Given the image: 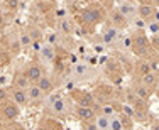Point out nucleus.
Instances as JSON below:
<instances>
[{"label":"nucleus","instance_id":"35","mask_svg":"<svg viewBox=\"0 0 159 130\" xmlns=\"http://www.w3.org/2000/svg\"><path fill=\"white\" fill-rule=\"evenodd\" d=\"M46 43H49V44H58L59 43V36L56 32H49L48 36H46Z\"/></svg>","mask_w":159,"mask_h":130},{"label":"nucleus","instance_id":"25","mask_svg":"<svg viewBox=\"0 0 159 130\" xmlns=\"http://www.w3.org/2000/svg\"><path fill=\"white\" fill-rule=\"evenodd\" d=\"M95 123H97L98 130H110V117L103 115V113H97Z\"/></svg>","mask_w":159,"mask_h":130},{"label":"nucleus","instance_id":"24","mask_svg":"<svg viewBox=\"0 0 159 130\" xmlns=\"http://www.w3.org/2000/svg\"><path fill=\"white\" fill-rule=\"evenodd\" d=\"M19 36V43H20V47L22 49H29V47H32V37H31V34H29V30L27 29H22L20 32L17 34Z\"/></svg>","mask_w":159,"mask_h":130},{"label":"nucleus","instance_id":"34","mask_svg":"<svg viewBox=\"0 0 159 130\" xmlns=\"http://www.w3.org/2000/svg\"><path fill=\"white\" fill-rule=\"evenodd\" d=\"M146 29L152 34H159V22H156L154 19H151V20L146 22Z\"/></svg>","mask_w":159,"mask_h":130},{"label":"nucleus","instance_id":"2","mask_svg":"<svg viewBox=\"0 0 159 130\" xmlns=\"http://www.w3.org/2000/svg\"><path fill=\"white\" fill-rule=\"evenodd\" d=\"M71 78L76 83H86L90 79L97 78V69L95 66H90L88 63H76L73 68H71Z\"/></svg>","mask_w":159,"mask_h":130},{"label":"nucleus","instance_id":"40","mask_svg":"<svg viewBox=\"0 0 159 130\" xmlns=\"http://www.w3.org/2000/svg\"><path fill=\"white\" fill-rule=\"evenodd\" d=\"M5 25H7V17H5V14L0 10V30L5 29Z\"/></svg>","mask_w":159,"mask_h":130},{"label":"nucleus","instance_id":"13","mask_svg":"<svg viewBox=\"0 0 159 130\" xmlns=\"http://www.w3.org/2000/svg\"><path fill=\"white\" fill-rule=\"evenodd\" d=\"M27 96H29L31 105H39V103L44 101L46 93H44V91L41 90V88L37 86L36 83H31V85H29V88H27Z\"/></svg>","mask_w":159,"mask_h":130},{"label":"nucleus","instance_id":"48","mask_svg":"<svg viewBox=\"0 0 159 130\" xmlns=\"http://www.w3.org/2000/svg\"><path fill=\"white\" fill-rule=\"evenodd\" d=\"M103 2H105V0H103Z\"/></svg>","mask_w":159,"mask_h":130},{"label":"nucleus","instance_id":"46","mask_svg":"<svg viewBox=\"0 0 159 130\" xmlns=\"http://www.w3.org/2000/svg\"><path fill=\"white\" fill-rule=\"evenodd\" d=\"M157 98H159V88H157Z\"/></svg>","mask_w":159,"mask_h":130},{"label":"nucleus","instance_id":"14","mask_svg":"<svg viewBox=\"0 0 159 130\" xmlns=\"http://www.w3.org/2000/svg\"><path fill=\"white\" fill-rule=\"evenodd\" d=\"M156 10H157L156 5H152L151 2H147V3H139V7L135 9V14H137V17H141L142 20L147 22V20H151V19L154 17Z\"/></svg>","mask_w":159,"mask_h":130},{"label":"nucleus","instance_id":"23","mask_svg":"<svg viewBox=\"0 0 159 130\" xmlns=\"http://www.w3.org/2000/svg\"><path fill=\"white\" fill-rule=\"evenodd\" d=\"M134 71L139 74V78H141L142 74H146V73L151 71V64H149V58H139L135 61V66H134Z\"/></svg>","mask_w":159,"mask_h":130},{"label":"nucleus","instance_id":"29","mask_svg":"<svg viewBox=\"0 0 159 130\" xmlns=\"http://www.w3.org/2000/svg\"><path fill=\"white\" fill-rule=\"evenodd\" d=\"M100 113H103V115H107V117H112V115H115V113H117V108L112 105V103L105 101L103 105L100 106Z\"/></svg>","mask_w":159,"mask_h":130},{"label":"nucleus","instance_id":"22","mask_svg":"<svg viewBox=\"0 0 159 130\" xmlns=\"http://www.w3.org/2000/svg\"><path fill=\"white\" fill-rule=\"evenodd\" d=\"M132 91H134L139 98H142V100H146V101H149L151 95H152V91H151L146 85H142L141 79H139L137 83H134V85H132Z\"/></svg>","mask_w":159,"mask_h":130},{"label":"nucleus","instance_id":"31","mask_svg":"<svg viewBox=\"0 0 159 130\" xmlns=\"http://www.w3.org/2000/svg\"><path fill=\"white\" fill-rule=\"evenodd\" d=\"M132 43H134V36H124L122 39H120V47L130 51V49H132Z\"/></svg>","mask_w":159,"mask_h":130},{"label":"nucleus","instance_id":"1","mask_svg":"<svg viewBox=\"0 0 159 130\" xmlns=\"http://www.w3.org/2000/svg\"><path fill=\"white\" fill-rule=\"evenodd\" d=\"M103 17H105V12L103 9H100L98 5H88L85 9H81L76 15L78 22L85 27H95V25L102 24L103 22Z\"/></svg>","mask_w":159,"mask_h":130},{"label":"nucleus","instance_id":"43","mask_svg":"<svg viewBox=\"0 0 159 130\" xmlns=\"http://www.w3.org/2000/svg\"><path fill=\"white\" fill-rule=\"evenodd\" d=\"M3 123H5V122H3L2 118H0V130H5V125H3Z\"/></svg>","mask_w":159,"mask_h":130},{"label":"nucleus","instance_id":"44","mask_svg":"<svg viewBox=\"0 0 159 130\" xmlns=\"http://www.w3.org/2000/svg\"><path fill=\"white\" fill-rule=\"evenodd\" d=\"M151 3H152V5H156V7H159V0H151Z\"/></svg>","mask_w":159,"mask_h":130},{"label":"nucleus","instance_id":"45","mask_svg":"<svg viewBox=\"0 0 159 130\" xmlns=\"http://www.w3.org/2000/svg\"><path fill=\"white\" fill-rule=\"evenodd\" d=\"M137 3H147V2H151V0H135Z\"/></svg>","mask_w":159,"mask_h":130},{"label":"nucleus","instance_id":"36","mask_svg":"<svg viewBox=\"0 0 159 130\" xmlns=\"http://www.w3.org/2000/svg\"><path fill=\"white\" fill-rule=\"evenodd\" d=\"M7 100H10L9 88H0V103H3V101H7Z\"/></svg>","mask_w":159,"mask_h":130},{"label":"nucleus","instance_id":"3","mask_svg":"<svg viewBox=\"0 0 159 130\" xmlns=\"http://www.w3.org/2000/svg\"><path fill=\"white\" fill-rule=\"evenodd\" d=\"M151 49H152V47H151V39H149V37H147L142 30L135 32L130 51L134 52L135 56H139V58H149V56H151Z\"/></svg>","mask_w":159,"mask_h":130},{"label":"nucleus","instance_id":"16","mask_svg":"<svg viewBox=\"0 0 159 130\" xmlns=\"http://www.w3.org/2000/svg\"><path fill=\"white\" fill-rule=\"evenodd\" d=\"M141 83H142V85H146L151 91H156L159 88V76L156 74V73L149 71V73H146V74L141 76Z\"/></svg>","mask_w":159,"mask_h":130},{"label":"nucleus","instance_id":"18","mask_svg":"<svg viewBox=\"0 0 159 130\" xmlns=\"http://www.w3.org/2000/svg\"><path fill=\"white\" fill-rule=\"evenodd\" d=\"M29 85H31V81H29V78L25 76L24 69L20 71H16L12 76V86H17V88H22V90H27Z\"/></svg>","mask_w":159,"mask_h":130},{"label":"nucleus","instance_id":"8","mask_svg":"<svg viewBox=\"0 0 159 130\" xmlns=\"http://www.w3.org/2000/svg\"><path fill=\"white\" fill-rule=\"evenodd\" d=\"M39 61L41 63H46V64H51L54 63L56 58H58V54H56V46L54 44H49V43H43L39 51Z\"/></svg>","mask_w":159,"mask_h":130},{"label":"nucleus","instance_id":"10","mask_svg":"<svg viewBox=\"0 0 159 130\" xmlns=\"http://www.w3.org/2000/svg\"><path fill=\"white\" fill-rule=\"evenodd\" d=\"M9 91H10V100L16 101L20 108H25V106L31 105L27 96V90H22V88H17V86H9Z\"/></svg>","mask_w":159,"mask_h":130},{"label":"nucleus","instance_id":"37","mask_svg":"<svg viewBox=\"0 0 159 130\" xmlns=\"http://www.w3.org/2000/svg\"><path fill=\"white\" fill-rule=\"evenodd\" d=\"M151 47L156 52H159V34H152V37H151Z\"/></svg>","mask_w":159,"mask_h":130},{"label":"nucleus","instance_id":"39","mask_svg":"<svg viewBox=\"0 0 159 130\" xmlns=\"http://www.w3.org/2000/svg\"><path fill=\"white\" fill-rule=\"evenodd\" d=\"M132 24L135 25L139 30H142V29H146V20H142L141 17H137V19H132Z\"/></svg>","mask_w":159,"mask_h":130},{"label":"nucleus","instance_id":"19","mask_svg":"<svg viewBox=\"0 0 159 130\" xmlns=\"http://www.w3.org/2000/svg\"><path fill=\"white\" fill-rule=\"evenodd\" d=\"M5 41H7V49H9V54L10 56H17L19 52L22 51V47H20V43H19V36H14V34H9V36L5 37Z\"/></svg>","mask_w":159,"mask_h":130},{"label":"nucleus","instance_id":"4","mask_svg":"<svg viewBox=\"0 0 159 130\" xmlns=\"http://www.w3.org/2000/svg\"><path fill=\"white\" fill-rule=\"evenodd\" d=\"M20 106L17 105L16 101L7 100L3 103H0V118L3 122H16L20 117Z\"/></svg>","mask_w":159,"mask_h":130},{"label":"nucleus","instance_id":"32","mask_svg":"<svg viewBox=\"0 0 159 130\" xmlns=\"http://www.w3.org/2000/svg\"><path fill=\"white\" fill-rule=\"evenodd\" d=\"M9 86H12V76L2 73L0 74V88H9Z\"/></svg>","mask_w":159,"mask_h":130},{"label":"nucleus","instance_id":"12","mask_svg":"<svg viewBox=\"0 0 159 130\" xmlns=\"http://www.w3.org/2000/svg\"><path fill=\"white\" fill-rule=\"evenodd\" d=\"M108 19H110V24L113 25V27H117L119 30L125 29L129 25V19L120 12L119 9H110L108 10Z\"/></svg>","mask_w":159,"mask_h":130},{"label":"nucleus","instance_id":"21","mask_svg":"<svg viewBox=\"0 0 159 130\" xmlns=\"http://www.w3.org/2000/svg\"><path fill=\"white\" fill-rule=\"evenodd\" d=\"M37 130H63L61 123L58 122V118H52V117H48L37 125Z\"/></svg>","mask_w":159,"mask_h":130},{"label":"nucleus","instance_id":"41","mask_svg":"<svg viewBox=\"0 0 159 130\" xmlns=\"http://www.w3.org/2000/svg\"><path fill=\"white\" fill-rule=\"evenodd\" d=\"M151 130H159V122H156V123H152V127H151Z\"/></svg>","mask_w":159,"mask_h":130},{"label":"nucleus","instance_id":"38","mask_svg":"<svg viewBox=\"0 0 159 130\" xmlns=\"http://www.w3.org/2000/svg\"><path fill=\"white\" fill-rule=\"evenodd\" d=\"M81 130H98V127H97L95 120H93V122H83V123H81Z\"/></svg>","mask_w":159,"mask_h":130},{"label":"nucleus","instance_id":"42","mask_svg":"<svg viewBox=\"0 0 159 130\" xmlns=\"http://www.w3.org/2000/svg\"><path fill=\"white\" fill-rule=\"evenodd\" d=\"M154 20H156V22H159V10H156V14H154Z\"/></svg>","mask_w":159,"mask_h":130},{"label":"nucleus","instance_id":"28","mask_svg":"<svg viewBox=\"0 0 159 130\" xmlns=\"http://www.w3.org/2000/svg\"><path fill=\"white\" fill-rule=\"evenodd\" d=\"M110 130H125L122 118H120V113H115V115L110 117Z\"/></svg>","mask_w":159,"mask_h":130},{"label":"nucleus","instance_id":"20","mask_svg":"<svg viewBox=\"0 0 159 130\" xmlns=\"http://www.w3.org/2000/svg\"><path fill=\"white\" fill-rule=\"evenodd\" d=\"M58 27H59V32H61L63 36H71V34L76 32V25L73 24V20H71V19H66V17L59 19Z\"/></svg>","mask_w":159,"mask_h":130},{"label":"nucleus","instance_id":"30","mask_svg":"<svg viewBox=\"0 0 159 130\" xmlns=\"http://www.w3.org/2000/svg\"><path fill=\"white\" fill-rule=\"evenodd\" d=\"M149 64H151V71L156 73L159 76V56L157 54H151L149 56Z\"/></svg>","mask_w":159,"mask_h":130},{"label":"nucleus","instance_id":"6","mask_svg":"<svg viewBox=\"0 0 159 130\" xmlns=\"http://www.w3.org/2000/svg\"><path fill=\"white\" fill-rule=\"evenodd\" d=\"M70 96L76 105H83V106H95L98 103L93 93L85 91V90H78V88H75V90L70 91Z\"/></svg>","mask_w":159,"mask_h":130},{"label":"nucleus","instance_id":"5","mask_svg":"<svg viewBox=\"0 0 159 130\" xmlns=\"http://www.w3.org/2000/svg\"><path fill=\"white\" fill-rule=\"evenodd\" d=\"M44 113H46L48 117H52V118L64 117L68 113V101H66V98L61 96V98H58V100L48 103L46 108H44Z\"/></svg>","mask_w":159,"mask_h":130},{"label":"nucleus","instance_id":"7","mask_svg":"<svg viewBox=\"0 0 159 130\" xmlns=\"http://www.w3.org/2000/svg\"><path fill=\"white\" fill-rule=\"evenodd\" d=\"M24 73H25V76L29 78V81H31V83H37V81H39V78L44 74V64L41 63L39 59L29 61V63L24 66Z\"/></svg>","mask_w":159,"mask_h":130},{"label":"nucleus","instance_id":"26","mask_svg":"<svg viewBox=\"0 0 159 130\" xmlns=\"http://www.w3.org/2000/svg\"><path fill=\"white\" fill-rule=\"evenodd\" d=\"M20 9V0H3V10L7 14H16Z\"/></svg>","mask_w":159,"mask_h":130},{"label":"nucleus","instance_id":"27","mask_svg":"<svg viewBox=\"0 0 159 130\" xmlns=\"http://www.w3.org/2000/svg\"><path fill=\"white\" fill-rule=\"evenodd\" d=\"M27 30H29V34H31L34 43H43V41H44L43 30H41L39 27H36V25H27Z\"/></svg>","mask_w":159,"mask_h":130},{"label":"nucleus","instance_id":"47","mask_svg":"<svg viewBox=\"0 0 159 130\" xmlns=\"http://www.w3.org/2000/svg\"><path fill=\"white\" fill-rule=\"evenodd\" d=\"M2 64H3V61H0V66H2Z\"/></svg>","mask_w":159,"mask_h":130},{"label":"nucleus","instance_id":"11","mask_svg":"<svg viewBox=\"0 0 159 130\" xmlns=\"http://www.w3.org/2000/svg\"><path fill=\"white\" fill-rule=\"evenodd\" d=\"M75 117L78 118L80 122H93L97 117V112L93 106H83V105H76L73 110Z\"/></svg>","mask_w":159,"mask_h":130},{"label":"nucleus","instance_id":"9","mask_svg":"<svg viewBox=\"0 0 159 130\" xmlns=\"http://www.w3.org/2000/svg\"><path fill=\"white\" fill-rule=\"evenodd\" d=\"M120 39H122V36H120V30L117 27H113V25H107V27L103 29V34H102V41H103L105 46H115L119 44L120 46Z\"/></svg>","mask_w":159,"mask_h":130},{"label":"nucleus","instance_id":"15","mask_svg":"<svg viewBox=\"0 0 159 130\" xmlns=\"http://www.w3.org/2000/svg\"><path fill=\"white\" fill-rule=\"evenodd\" d=\"M125 100L127 103L132 106L134 110H137V112H144V113H147V103L149 101H146V100H142V98H139L137 95L134 93V91H130V93H127V96H125Z\"/></svg>","mask_w":159,"mask_h":130},{"label":"nucleus","instance_id":"17","mask_svg":"<svg viewBox=\"0 0 159 130\" xmlns=\"http://www.w3.org/2000/svg\"><path fill=\"white\" fill-rule=\"evenodd\" d=\"M36 85L39 86V88H41V90H43L46 95L52 93V91H54V88H56V83H54V79H52L49 74H46V73H44V74L41 76V78H39V81H37Z\"/></svg>","mask_w":159,"mask_h":130},{"label":"nucleus","instance_id":"33","mask_svg":"<svg viewBox=\"0 0 159 130\" xmlns=\"http://www.w3.org/2000/svg\"><path fill=\"white\" fill-rule=\"evenodd\" d=\"M117 9H119L120 12H122L124 15H125L127 19H130V17H134V15H135V10L132 9L130 5H119V7H117Z\"/></svg>","mask_w":159,"mask_h":130}]
</instances>
